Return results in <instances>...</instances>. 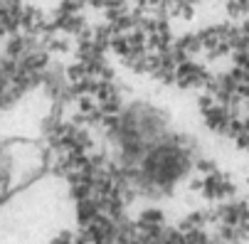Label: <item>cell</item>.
Instances as JSON below:
<instances>
[{
	"instance_id": "6da1fadb",
	"label": "cell",
	"mask_w": 249,
	"mask_h": 244,
	"mask_svg": "<svg viewBox=\"0 0 249 244\" xmlns=\"http://www.w3.org/2000/svg\"><path fill=\"white\" fill-rule=\"evenodd\" d=\"M148 170L158 180H170L180 173V156H178L175 151H160V153L153 156Z\"/></svg>"
}]
</instances>
